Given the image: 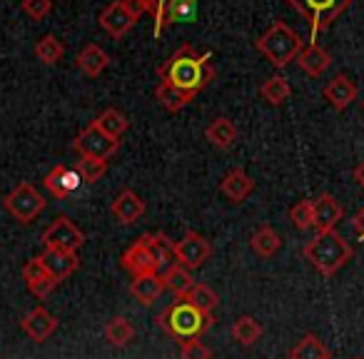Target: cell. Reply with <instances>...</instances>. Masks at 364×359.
I'll use <instances>...</instances> for the list:
<instances>
[{
  "instance_id": "obj_28",
  "label": "cell",
  "mask_w": 364,
  "mask_h": 359,
  "mask_svg": "<svg viewBox=\"0 0 364 359\" xmlns=\"http://www.w3.org/2000/svg\"><path fill=\"white\" fill-rule=\"evenodd\" d=\"M289 95H292V85H289V80L282 75L267 77V80L259 85V97L272 107H279L282 102H287Z\"/></svg>"
},
{
  "instance_id": "obj_9",
  "label": "cell",
  "mask_w": 364,
  "mask_h": 359,
  "mask_svg": "<svg viewBox=\"0 0 364 359\" xmlns=\"http://www.w3.org/2000/svg\"><path fill=\"white\" fill-rule=\"evenodd\" d=\"M43 245L53 250H65V252H77L85 245V235L82 230L73 223L70 218H58L50 227L43 232Z\"/></svg>"
},
{
  "instance_id": "obj_21",
  "label": "cell",
  "mask_w": 364,
  "mask_h": 359,
  "mask_svg": "<svg viewBox=\"0 0 364 359\" xmlns=\"http://www.w3.org/2000/svg\"><path fill=\"white\" fill-rule=\"evenodd\" d=\"M220 193H223L230 203L240 205L255 193V180L245 170L235 167V170H230L228 175L223 177V183H220Z\"/></svg>"
},
{
  "instance_id": "obj_33",
  "label": "cell",
  "mask_w": 364,
  "mask_h": 359,
  "mask_svg": "<svg viewBox=\"0 0 364 359\" xmlns=\"http://www.w3.org/2000/svg\"><path fill=\"white\" fill-rule=\"evenodd\" d=\"M147 237V247H150V254L155 259L157 269H167L172 262H175V252H172V242L167 240V235L155 232V235H145Z\"/></svg>"
},
{
  "instance_id": "obj_5",
  "label": "cell",
  "mask_w": 364,
  "mask_h": 359,
  "mask_svg": "<svg viewBox=\"0 0 364 359\" xmlns=\"http://www.w3.org/2000/svg\"><path fill=\"white\" fill-rule=\"evenodd\" d=\"M287 3L299 13V16L309 21V28H312L309 43H317L319 33L329 31L332 23L352 6L354 0H287Z\"/></svg>"
},
{
  "instance_id": "obj_39",
  "label": "cell",
  "mask_w": 364,
  "mask_h": 359,
  "mask_svg": "<svg viewBox=\"0 0 364 359\" xmlns=\"http://www.w3.org/2000/svg\"><path fill=\"white\" fill-rule=\"evenodd\" d=\"M23 13L33 21H46L53 13V0H23L21 3Z\"/></svg>"
},
{
  "instance_id": "obj_20",
  "label": "cell",
  "mask_w": 364,
  "mask_h": 359,
  "mask_svg": "<svg viewBox=\"0 0 364 359\" xmlns=\"http://www.w3.org/2000/svg\"><path fill=\"white\" fill-rule=\"evenodd\" d=\"M198 3L200 0H167L160 23L155 26V38H160L167 26H175V23H193L195 16H198Z\"/></svg>"
},
{
  "instance_id": "obj_11",
  "label": "cell",
  "mask_w": 364,
  "mask_h": 359,
  "mask_svg": "<svg viewBox=\"0 0 364 359\" xmlns=\"http://www.w3.org/2000/svg\"><path fill=\"white\" fill-rule=\"evenodd\" d=\"M122 269L132 274V277H145V274H157V264L150 254V247H147V237L142 235L140 240L130 245V247L122 252L120 259Z\"/></svg>"
},
{
  "instance_id": "obj_23",
  "label": "cell",
  "mask_w": 364,
  "mask_h": 359,
  "mask_svg": "<svg viewBox=\"0 0 364 359\" xmlns=\"http://www.w3.org/2000/svg\"><path fill=\"white\" fill-rule=\"evenodd\" d=\"M250 247H252V252L257 254V257L269 259L279 252L282 237H279V232L272 227V225H259V227L252 232V237H250Z\"/></svg>"
},
{
  "instance_id": "obj_15",
  "label": "cell",
  "mask_w": 364,
  "mask_h": 359,
  "mask_svg": "<svg viewBox=\"0 0 364 359\" xmlns=\"http://www.w3.org/2000/svg\"><path fill=\"white\" fill-rule=\"evenodd\" d=\"M38 259L43 262V267L48 269L53 279L63 282L68 279L77 267H80V257L77 252H65V250H53V247H46V252L38 254Z\"/></svg>"
},
{
  "instance_id": "obj_6",
  "label": "cell",
  "mask_w": 364,
  "mask_h": 359,
  "mask_svg": "<svg viewBox=\"0 0 364 359\" xmlns=\"http://www.w3.org/2000/svg\"><path fill=\"white\" fill-rule=\"evenodd\" d=\"M46 205L48 200L31 183H21L6 195V210L21 225H31L33 220H38V215L46 210Z\"/></svg>"
},
{
  "instance_id": "obj_22",
  "label": "cell",
  "mask_w": 364,
  "mask_h": 359,
  "mask_svg": "<svg viewBox=\"0 0 364 359\" xmlns=\"http://www.w3.org/2000/svg\"><path fill=\"white\" fill-rule=\"evenodd\" d=\"M75 65L80 68L87 77H97L107 70V65H110V55H107L97 43H87V45L77 53Z\"/></svg>"
},
{
  "instance_id": "obj_2",
  "label": "cell",
  "mask_w": 364,
  "mask_h": 359,
  "mask_svg": "<svg viewBox=\"0 0 364 359\" xmlns=\"http://www.w3.org/2000/svg\"><path fill=\"white\" fill-rule=\"evenodd\" d=\"M302 257L307 259L322 277H334V274L354 257V250L337 230H327V232H317L304 245Z\"/></svg>"
},
{
  "instance_id": "obj_32",
  "label": "cell",
  "mask_w": 364,
  "mask_h": 359,
  "mask_svg": "<svg viewBox=\"0 0 364 359\" xmlns=\"http://www.w3.org/2000/svg\"><path fill=\"white\" fill-rule=\"evenodd\" d=\"M105 339L112 347H127V344L135 339V327H132L130 319L117 314V317H112L110 322L105 324Z\"/></svg>"
},
{
  "instance_id": "obj_24",
  "label": "cell",
  "mask_w": 364,
  "mask_h": 359,
  "mask_svg": "<svg viewBox=\"0 0 364 359\" xmlns=\"http://www.w3.org/2000/svg\"><path fill=\"white\" fill-rule=\"evenodd\" d=\"M198 92H190V90H182L177 85H170V82H162L155 87V97L167 112H180L182 107H188L190 102L195 100Z\"/></svg>"
},
{
  "instance_id": "obj_10",
  "label": "cell",
  "mask_w": 364,
  "mask_h": 359,
  "mask_svg": "<svg viewBox=\"0 0 364 359\" xmlns=\"http://www.w3.org/2000/svg\"><path fill=\"white\" fill-rule=\"evenodd\" d=\"M97 23H100V28L107 33V36L115 38V41H120V38H125L127 33L135 28L137 18L132 16L130 11H127L122 0H115V3H110L107 8H102Z\"/></svg>"
},
{
  "instance_id": "obj_12",
  "label": "cell",
  "mask_w": 364,
  "mask_h": 359,
  "mask_svg": "<svg viewBox=\"0 0 364 359\" xmlns=\"http://www.w3.org/2000/svg\"><path fill=\"white\" fill-rule=\"evenodd\" d=\"M342 218H344V210L334 195L324 193L317 200H312V230H317V232L334 230L342 223Z\"/></svg>"
},
{
  "instance_id": "obj_8",
  "label": "cell",
  "mask_w": 364,
  "mask_h": 359,
  "mask_svg": "<svg viewBox=\"0 0 364 359\" xmlns=\"http://www.w3.org/2000/svg\"><path fill=\"white\" fill-rule=\"evenodd\" d=\"M73 147L80 157H95V160H110L117 150H120V140H112L102 130H97L95 125H87L85 130L77 132V137L73 140Z\"/></svg>"
},
{
  "instance_id": "obj_29",
  "label": "cell",
  "mask_w": 364,
  "mask_h": 359,
  "mask_svg": "<svg viewBox=\"0 0 364 359\" xmlns=\"http://www.w3.org/2000/svg\"><path fill=\"white\" fill-rule=\"evenodd\" d=\"M180 299L190 302L193 307H198L200 312H205V314H213L215 309H218V304H220L218 292H215L213 287H208V284H203V282H195L193 287L188 289V294H185V297H180Z\"/></svg>"
},
{
  "instance_id": "obj_14",
  "label": "cell",
  "mask_w": 364,
  "mask_h": 359,
  "mask_svg": "<svg viewBox=\"0 0 364 359\" xmlns=\"http://www.w3.org/2000/svg\"><path fill=\"white\" fill-rule=\"evenodd\" d=\"M43 185L46 190L58 200H65L75 193L77 188L82 185L80 175L75 172V167H68V165H55L46 177H43Z\"/></svg>"
},
{
  "instance_id": "obj_42",
  "label": "cell",
  "mask_w": 364,
  "mask_h": 359,
  "mask_svg": "<svg viewBox=\"0 0 364 359\" xmlns=\"http://www.w3.org/2000/svg\"><path fill=\"white\" fill-rule=\"evenodd\" d=\"M352 177H354V183H357V185H359V188H362V190H364V160H362V162H359V165H357V167H354Z\"/></svg>"
},
{
  "instance_id": "obj_17",
  "label": "cell",
  "mask_w": 364,
  "mask_h": 359,
  "mask_svg": "<svg viewBox=\"0 0 364 359\" xmlns=\"http://www.w3.org/2000/svg\"><path fill=\"white\" fill-rule=\"evenodd\" d=\"M294 63H297V68L304 73V75L322 77L324 73L329 70V65H332V55H329V50L319 48L317 43H307V45L297 53Z\"/></svg>"
},
{
  "instance_id": "obj_19",
  "label": "cell",
  "mask_w": 364,
  "mask_h": 359,
  "mask_svg": "<svg viewBox=\"0 0 364 359\" xmlns=\"http://www.w3.org/2000/svg\"><path fill=\"white\" fill-rule=\"evenodd\" d=\"M23 279H26V287L31 289V294H36L38 299H46L53 289L58 287V279H53L48 274V269L43 267V262L38 257L28 259L26 267H23Z\"/></svg>"
},
{
  "instance_id": "obj_35",
  "label": "cell",
  "mask_w": 364,
  "mask_h": 359,
  "mask_svg": "<svg viewBox=\"0 0 364 359\" xmlns=\"http://www.w3.org/2000/svg\"><path fill=\"white\" fill-rule=\"evenodd\" d=\"M63 55H65V45L55 36H50V33L36 43V58L43 65H58L63 60Z\"/></svg>"
},
{
  "instance_id": "obj_40",
  "label": "cell",
  "mask_w": 364,
  "mask_h": 359,
  "mask_svg": "<svg viewBox=\"0 0 364 359\" xmlns=\"http://www.w3.org/2000/svg\"><path fill=\"white\" fill-rule=\"evenodd\" d=\"M122 3L135 18H142L145 13H150V0H122Z\"/></svg>"
},
{
  "instance_id": "obj_18",
  "label": "cell",
  "mask_w": 364,
  "mask_h": 359,
  "mask_svg": "<svg viewBox=\"0 0 364 359\" xmlns=\"http://www.w3.org/2000/svg\"><path fill=\"white\" fill-rule=\"evenodd\" d=\"M322 95H324V100H327L329 105L334 107V110L344 112L349 105H352L354 100H357L359 87L354 85V82L349 80L347 75H334L332 80H329L327 85H324Z\"/></svg>"
},
{
  "instance_id": "obj_4",
  "label": "cell",
  "mask_w": 364,
  "mask_h": 359,
  "mask_svg": "<svg viewBox=\"0 0 364 359\" xmlns=\"http://www.w3.org/2000/svg\"><path fill=\"white\" fill-rule=\"evenodd\" d=\"M255 48H257L277 70H282L289 63H294V58H297V53L304 48V43L292 26H287L284 21H274L272 26L255 41Z\"/></svg>"
},
{
  "instance_id": "obj_36",
  "label": "cell",
  "mask_w": 364,
  "mask_h": 359,
  "mask_svg": "<svg viewBox=\"0 0 364 359\" xmlns=\"http://www.w3.org/2000/svg\"><path fill=\"white\" fill-rule=\"evenodd\" d=\"M75 172L80 175L82 183L95 185L102 175L107 172V162L105 160H95V157H80L75 165Z\"/></svg>"
},
{
  "instance_id": "obj_7",
  "label": "cell",
  "mask_w": 364,
  "mask_h": 359,
  "mask_svg": "<svg viewBox=\"0 0 364 359\" xmlns=\"http://www.w3.org/2000/svg\"><path fill=\"white\" fill-rule=\"evenodd\" d=\"M172 252H175V262L180 264V267L193 272V269H200L210 259L213 245H210V240L205 237V235L190 230L185 237L177 240V242L172 245Z\"/></svg>"
},
{
  "instance_id": "obj_1",
  "label": "cell",
  "mask_w": 364,
  "mask_h": 359,
  "mask_svg": "<svg viewBox=\"0 0 364 359\" xmlns=\"http://www.w3.org/2000/svg\"><path fill=\"white\" fill-rule=\"evenodd\" d=\"M157 75L162 82H170V85L190 92H200L213 82L215 68L210 63V53H198V48L185 43L157 68Z\"/></svg>"
},
{
  "instance_id": "obj_41",
  "label": "cell",
  "mask_w": 364,
  "mask_h": 359,
  "mask_svg": "<svg viewBox=\"0 0 364 359\" xmlns=\"http://www.w3.org/2000/svg\"><path fill=\"white\" fill-rule=\"evenodd\" d=\"M352 227H354V232H357V237L364 242V208L359 210L357 215H354V220H352Z\"/></svg>"
},
{
  "instance_id": "obj_43",
  "label": "cell",
  "mask_w": 364,
  "mask_h": 359,
  "mask_svg": "<svg viewBox=\"0 0 364 359\" xmlns=\"http://www.w3.org/2000/svg\"><path fill=\"white\" fill-rule=\"evenodd\" d=\"M362 107H364V100H362Z\"/></svg>"
},
{
  "instance_id": "obj_25",
  "label": "cell",
  "mask_w": 364,
  "mask_h": 359,
  "mask_svg": "<svg viewBox=\"0 0 364 359\" xmlns=\"http://www.w3.org/2000/svg\"><path fill=\"white\" fill-rule=\"evenodd\" d=\"M205 137H208L218 150H230V147L235 145V140H237V127H235V122L230 120V117L220 115L205 127Z\"/></svg>"
},
{
  "instance_id": "obj_31",
  "label": "cell",
  "mask_w": 364,
  "mask_h": 359,
  "mask_svg": "<svg viewBox=\"0 0 364 359\" xmlns=\"http://www.w3.org/2000/svg\"><path fill=\"white\" fill-rule=\"evenodd\" d=\"M289 359H329V349L324 347L317 334H304V337L289 349Z\"/></svg>"
},
{
  "instance_id": "obj_38",
  "label": "cell",
  "mask_w": 364,
  "mask_h": 359,
  "mask_svg": "<svg viewBox=\"0 0 364 359\" xmlns=\"http://www.w3.org/2000/svg\"><path fill=\"white\" fill-rule=\"evenodd\" d=\"M180 359H213V349L200 339H188L180 342Z\"/></svg>"
},
{
  "instance_id": "obj_34",
  "label": "cell",
  "mask_w": 364,
  "mask_h": 359,
  "mask_svg": "<svg viewBox=\"0 0 364 359\" xmlns=\"http://www.w3.org/2000/svg\"><path fill=\"white\" fill-rule=\"evenodd\" d=\"M232 337L237 339V344H242V347H252V344L262 337V324L255 317H250V314L237 317L232 324Z\"/></svg>"
},
{
  "instance_id": "obj_3",
  "label": "cell",
  "mask_w": 364,
  "mask_h": 359,
  "mask_svg": "<svg viewBox=\"0 0 364 359\" xmlns=\"http://www.w3.org/2000/svg\"><path fill=\"white\" fill-rule=\"evenodd\" d=\"M157 324L162 327V332H167L177 342H188V339H198L208 332L215 324L213 314L200 312L198 307H193L185 299H177L167 309H162L157 314Z\"/></svg>"
},
{
  "instance_id": "obj_30",
  "label": "cell",
  "mask_w": 364,
  "mask_h": 359,
  "mask_svg": "<svg viewBox=\"0 0 364 359\" xmlns=\"http://www.w3.org/2000/svg\"><path fill=\"white\" fill-rule=\"evenodd\" d=\"M162 284H165V289H170L172 294H177V297H185L188 289L195 284V279H193V274H190V269L180 267V264L175 262L165 269V274H162Z\"/></svg>"
},
{
  "instance_id": "obj_16",
  "label": "cell",
  "mask_w": 364,
  "mask_h": 359,
  "mask_svg": "<svg viewBox=\"0 0 364 359\" xmlns=\"http://www.w3.org/2000/svg\"><path fill=\"white\" fill-rule=\"evenodd\" d=\"M145 200L140 198V195L135 193V190H130V188H125L120 195H117L115 200H112V205H110V213H112V218L117 220L120 225H135L137 220L145 215Z\"/></svg>"
},
{
  "instance_id": "obj_13",
  "label": "cell",
  "mask_w": 364,
  "mask_h": 359,
  "mask_svg": "<svg viewBox=\"0 0 364 359\" xmlns=\"http://www.w3.org/2000/svg\"><path fill=\"white\" fill-rule=\"evenodd\" d=\"M58 317L55 314H50L46 307H36V309H31V312L26 314V317L21 319V327H23V332L28 334V337L33 339V342H38V344H43V342H48V339L55 334V329H58Z\"/></svg>"
},
{
  "instance_id": "obj_27",
  "label": "cell",
  "mask_w": 364,
  "mask_h": 359,
  "mask_svg": "<svg viewBox=\"0 0 364 359\" xmlns=\"http://www.w3.org/2000/svg\"><path fill=\"white\" fill-rule=\"evenodd\" d=\"M165 284H162L160 274H145V277H135L130 284V294L140 304H152L162 294Z\"/></svg>"
},
{
  "instance_id": "obj_37",
  "label": "cell",
  "mask_w": 364,
  "mask_h": 359,
  "mask_svg": "<svg viewBox=\"0 0 364 359\" xmlns=\"http://www.w3.org/2000/svg\"><path fill=\"white\" fill-rule=\"evenodd\" d=\"M289 220L297 230H312V200H299L289 208Z\"/></svg>"
},
{
  "instance_id": "obj_26",
  "label": "cell",
  "mask_w": 364,
  "mask_h": 359,
  "mask_svg": "<svg viewBox=\"0 0 364 359\" xmlns=\"http://www.w3.org/2000/svg\"><path fill=\"white\" fill-rule=\"evenodd\" d=\"M92 125H95L97 130L105 132L107 137H112V140H120V137L130 130V120H127V115H122L117 107H107V110H102L100 115L92 120Z\"/></svg>"
}]
</instances>
